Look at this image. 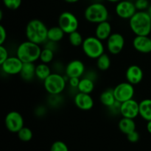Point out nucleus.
Returning <instances> with one entry per match:
<instances>
[{"instance_id":"1","label":"nucleus","mask_w":151,"mask_h":151,"mask_svg":"<svg viewBox=\"0 0 151 151\" xmlns=\"http://www.w3.org/2000/svg\"><path fill=\"white\" fill-rule=\"evenodd\" d=\"M48 29L47 25L39 19H32L27 24L25 35L28 41L37 44H44L48 41Z\"/></svg>"},{"instance_id":"2","label":"nucleus","mask_w":151,"mask_h":151,"mask_svg":"<svg viewBox=\"0 0 151 151\" xmlns=\"http://www.w3.org/2000/svg\"><path fill=\"white\" fill-rule=\"evenodd\" d=\"M129 27L135 35H150L151 19L147 11H137L129 19Z\"/></svg>"},{"instance_id":"3","label":"nucleus","mask_w":151,"mask_h":151,"mask_svg":"<svg viewBox=\"0 0 151 151\" xmlns=\"http://www.w3.org/2000/svg\"><path fill=\"white\" fill-rule=\"evenodd\" d=\"M41 50L39 44L27 40L18 46L16 56L23 63H35L39 60Z\"/></svg>"},{"instance_id":"4","label":"nucleus","mask_w":151,"mask_h":151,"mask_svg":"<svg viewBox=\"0 0 151 151\" xmlns=\"http://www.w3.org/2000/svg\"><path fill=\"white\" fill-rule=\"evenodd\" d=\"M109 17V10L105 4L100 1L91 3L84 10V18L91 24H97L100 22L108 21Z\"/></svg>"},{"instance_id":"5","label":"nucleus","mask_w":151,"mask_h":151,"mask_svg":"<svg viewBox=\"0 0 151 151\" xmlns=\"http://www.w3.org/2000/svg\"><path fill=\"white\" fill-rule=\"evenodd\" d=\"M69 78L66 75L63 76L58 72H52L51 75L43 81L44 89L50 95H59L65 90Z\"/></svg>"},{"instance_id":"6","label":"nucleus","mask_w":151,"mask_h":151,"mask_svg":"<svg viewBox=\"0 0 151 151\" xmlns=\"http://www.w3.org/2000/svg\"><path fill=\"white\" fill-rule=\"evenodd\" d=\"M81 47L83 53L88 58L97 60L100 55L105 53V47L103 41L96 36H88L84 38Z\"/></svg>"},{"instance_id":"7","label":"nucleus","mask_w":151,"mask_h":151,"mask_svg":"<svg viewBox=\"0 0 151 151\" xmlns=\"http://www.w3.org/2000/svg\"><path fill=\"white\" fill-rule=\"evenodd\" d=\"M58 26L64 31L66 34L78 30L79 27V21L78 17L74 13L69 11H64L59 16Z\"/></svg>"},{"instance_id":"8","label":"nucleus","mask_w":151,"mask_h":151,"mask_svg":"<svg viewBox=\"0 0 151 151\" xmlns=\"http://www.w3.org/2000/svg\"><path fill=\"white\" fill-rule=\"evenodd\" d=\"M114 94L116 101L123 103L127 100L134 98L135 94V88L133 84L129 82H122L117 84L113 88Z\"/></svg>"},{"instance_id":"9","label":"nucleus","mask_w":151,"mask_h":151,"mask_svg":"<svg viewBox=\"0 0 151 151\" xmlns=\"http://www.w3.org/2000/svg\"><path fill=\"white\" fill-rule=\"evenodd\" d=\"M6 128L11 133H18L24 126V120L22 115L16 111H11L4 118Z\"/></svg>"},{"instance_id":"10","label":"nucleus","mask_w":151,"mask_h":151,"mask_svg":"<svg viewBox=\"0 0 151 151\" xmlns=\"http://www.w3.org/2000/svg\"><path fill=\"white\" fill-rule=\"evenodd\" d=\"M125 40L123 35L119 32H112L106 40V48L110 54L116 55L119 54L125 47Z\"/></svg>"},{"instance_id":"11","label":"nucleus","mask_w":151,"mask_h":151,"mask_svg":"<svg viewBox=\"0 0 151 151\" xmlns=\"http://www.w3.org/2000/svg\"><path fill=\"white\" fill-rule=\"evenodd\" d=\"M137 11L134 2L130 0H121L116 3L115 7V13L116 16L125 20H129Z\"/></svg>"},{"instance_id":"12","label":"nucleus","mask_w":151,"mask_h":151,"mask_svg":"<svg viewBox=\"0 0 151 151\" xmlns=\"http://www.w3.org/2000/svg\"><path fill=\"white\" fill-rule=\"evenodd\" d=\"M23 62L17 56H10L1 65V71L7 75H19L22 71Z\"/></svg>"},{"instance_id":"13","label":"nucleus","mask_w":151,"mask_h":151,"mask_svg":"<svg viewBox=\"0 0 151 151\" xmlns=\"http://www.w3.org/2000/svg\"><path fill=\"white\" fill-rule=\"evenodd\" d=\"M120 114L122 117L136 119L139 116V103L134 98L121 103Z\"/></svg>"},{"instance_id":"14","label":"nucleus","mask_w":151,"mask_h":151,"mask_svg":"<svg viewBox=\"0 0 151 151\" xmlns=\"http://www.w3.org/2000/svg\"><path fill=\"white\" fill-rule=\"evenodd\" d=\"M86 67L83 62L81 60H72L66 64L65 67V75L68 78H81L85 74Z\"/></svg>"},{"instance_id":"15","label":"nucleus","mask_w":151,"mask_h":151,"mask_svg":"<svg viewBox=\"0 0 151 151\" xmlns=\"http://www.w3.org/2000/svg\"><path fill=\"white\" fill-rule=\"evenodd\" d=\"M74 103L78 109L82 111H89L94 107V99L90 94L78 91L74 97Z\"/></svg>"},{"instance_id":"16","label":"nucleus","mask_w":151,"mask_h":151,"mask_svg":"<svg viewBox=\"0 0 151 151\" xmlns=\"http://www.w3.org/2000/svg\"><path fill=\"white\" fill-rule=\"evenodd\" d=\"M132 45L138 52L142 54L151 52V38L149 35H136L133 39Z\"/></svg>"},{"instance_id":"17","label":"nucleus","mask_w":151,"mask_h":151,"mask_svg":"<svg viewBox=\"0 0 151 151\" xmlns=\"http://www.w3.org/2000/svg\"><path fill=\"white\" fill-rule=\"evenodd\" d=\"M144 72L142 69L138 65H131L128 66L125 72V78L128 82L133 85H137L142 81Z\"/></svg>"},{"instance_id":"18","label":"nucleus","mask_w":151,"mask_h":151,"mask_svg":"<svg viewBox=\"0 0 151 151\" xmlns=\"http://www.w3.org/2000/svg\"><path fill=\"white\" fill-rule=\"evenodd\" d=\"M94 34L97 38L101 41H106L112 34L111 24L108 21L100 22L96 26Z\"/></svg>"},{"instance_id":"19","label":"nucleus","mask_w":151,"mask_h":151,"mask_svg":"<svg viewBox=\"0 0 151 151\" xmlns=\"http://www.w3.org/2000/svg\"><path fill=\"white\" fill-rule=\"evenodd\" d=\"M35 67L36 65L34 63H24L20 77L25 81H31L35 77Z\"/></svg>"},{"instance_id":"20","label":"nucleus","mask_w":151,"mask_h":151,"mask_svg":"<svg viewBox=\"0 0 151 151\" xmlns=\"http://www.w3.org/2000/svg\"><path fill=\"white\" fill-rule=\"evenodd\" d=\"M118 128L122 134L128 135L130 133L136 131L137 125H136L134 119L122 117L118 123Z\"/></svg>"},{"instance_id":"21","label":"nucleus","mask_w":151,"mask_h":151,"mask_svg":"<svg viewBox=\"0 0 151 151\" xmlns=\"http://www.w3.org/2000/svg\"><path fill=\"white\" fill-rule=\"evenodd\" d=\"M139 116L147 122L151 120V99L146 98L139 102Z\"/></svg>"},{"instance_id":"22","label":"nucleus","mask_w":151,"mask_h":151,"mask_svg":"<svg viewBox=\"0 0 151 151\" xmlns=\"http://www.w3.org/2000/svg\"><path fill=\"white\" fill-rule=\"evenodd\" d=\"M65 32L60 27L53 26L48 29V34H47V38L48 41H52V42L58 43L61 41L65 35Z\"/></svg>"},{"instance_id":"23","label":"nucleus","mask_w":151,"mask_h":151,"mask_svg":"<svg viewBox=\"0 0 151 151\" xmlns=\"http://www.w3.org/2000/svg\"><path fill=\"white\" fill-rule=\"evenodd\" d=\"M94 80L91 79V78L86 76H84L83 78H81L79 85H78V91L91 94V93L94 91Z\"/></svg>"},{"instance_id":"24","label":"nucleus","mask_w":151,"mask_h":151,"mask_svg":"<svg viewBox=\"0 0 151 151\" xmlns=\"http://www.w3.org/2000/svg\"><path fill=\"white\" fill-rule=\"evenodd\" d=\"M100 101L102 105L108 109L114 106L116 100L115 99L113 89H107L103 91L100 95Z\"/></svg>"},{"instance_id":"25","label":"nucleus","mask_w":151,"mask_h":151,"mask_svg":"<svg viewBox=\"0 0 151 151\" xmlns=\"http://www.w3.org/2000/svg\"><path fill=\"white\" fill-rule=\"evenodd\" d=\"M52 74L51 69L47 63H41L36 65L35 67V77L38 80L44 81Z\"/></svg>"},{"instance_id":"26","label":"nucleus","mask_w":151,"mask_h":151,"mask_svg":"<svg viewBox=\"0 0 151 151\" xmlns=\"http://www.w3.org/2000/svg\"><path fill=\"white\" fill-rule=\"evenodd\" d=\"M111 61L109 55L103 54L97 59V67L100 71H107L110 68Z\"/></svg>"},{"instance_id":"27","label":"nucleus","mask_w":151,"mask_h":151,"mask_svg":"<svg viewBox=\"0 0 151 151\" xmlns=\"http://www.w3.org/2000/svg\"><path fill=\"white\" fill-rule=\"evenodd\" d=\"M84 38L83 37L82 34L78 30L75 32H71L69 34V44L74 47H81L83 43Z\"/></svg>"},{"instance_id":"28","label":"nucleus","mask_w":151,"mask_h":151,"mask_svg":"<svg viewBox=\"0 0 151 151\" xmlns=\"http://www.w3.org/2000/svg\"><path fill=\"white\" fill-rule=\"evenodd\" d=\"M54 55L55 52L53 51V50L44 47V48L42 49V50H41L39 60H41V63L49 64V63H50L53 60V59H54Z\"/></svg>"},{"instance_id":"29","label":"nucleus","mask_w":151,"mask_h":151,"mask_svg":"<svg viewBox=\"0 0 151 151\" xmlns=\"http://www.w3.org/2000/svg\"><path fill=\"white\" fill-rule=\"evenodd\" d=\"M18 137L22 142H29L32 138V132L30 128L24 126L17 133Z\"/></svg>"},{"instance_id":"30","label":"nucleus","mask_w":151,"mask_h":151,"mask_svg":"<svg viewBox=\"0 0 151 151\" xmlns=\"http://www.w3.org/2000/svg\"><path fill=\"white\" fill-rule=\"evenodd\" d=\"M4 5L11 10H17L22 4V0H2Z\"/></svg>"},{"instance_id":"31","label":"nucleus","mask_w":151,"mask_h":151,"mask_svg":"<svg viewBox=\"0 0 151 151\" xmlns=\"http://www.w3.org/2000/svg\"><path fill=\"white\" fill-rule=\"evenodd\" d=\"M50 151H69L67 145L62 141H56L52 145Z\"/></svg>"},{"instance_id":"32","label":"nucleus","mask_w":151,"mask_h":151,"mask_svg":"<svg viewBox=\"0 0 151 151\" xmlns=\"http://www.w3.org/2000/svg\"><path fill=\"white\" fill-rule=\"evenodd\" d=\"M134 4L137 11H145L150 6L148 0H136Z\"/></svg>"},{"instance_id":"33","label":"nucleus","mask_w":151,"mask_h":151,"mask_svg":"<svg viewBox=\"0 0 151 151\" xmlns=\"http://www.w3.org/2000/svg\"><path fill=\"white\" fill-rule=\"evenodd\" d=\"M9 56L8 50L4 45H0V64L5 61Z\"/></svg>"},{"instance_id":"34","label":"nucleus","mask_w":151,"mask_h":151,"mask_svg":"<svg viewBox=\"0 0 151 151\" xmlns=\"http://www.w3.org/2000/svg\"><path fill=\"white\" fill-rule=\"evenodd\" d=\"M139 134L137 131H133V132L130 133L129 134L127 135V139H128V140L132 143L137 142L139 141Z\"/></svg>"},{"instance_id":"35","label":"nucleus","mask_w":151,"mask_h":151,"mask_svg":"<svg viewBox=\"0 0 151 151\" xmlns=\"http://www.w3.org/2000/svg\"><path fill=\"white\" fill-rule=\"evenodd\" d=\"M0 33H1L0 45H3L7 40V30L3 25H0Z\"/></svg>"},{"instance_id":"36","label":"nucleus","mask_w":151,"mask_h":151,"mask_svg":"<svg viewBox=\"0 0 151 151\" xmlns=\"http://www.w3.org/2000/svg\"><path fill=\"white\" fill-rule=\"evenodd\" d=\"M80 80H81V78H69L68 83H69L71 88H78V85H79L80 83Z\"/></svg>"},{"instance_id":"37","label":"nucleus","mask_w":151,"mask_h":151,"mask_svg":"<svg viewBox=\"0 0 151 151\" xmlns=\"http://www.w3.org/2000/svg\"><path fill=\"white\" fill-rule=\"evenodd\" d=\"M146 128H147V131L151 134V120L147 121V125H146Z\"/></svg>"},{"instance_id":"38","label":"nucleus","mask_w":151,"mask_h":151,"mask_svg":"<svg viewBox=\"0 0 151 151\" xmlns=\"http://www.w3.org/2000/svg\"><path fill=\"white\" fill-rule=\"evenodd\" d=\"M66 3H69V4H75V3L78 2L80 0H64Z\"/></svg>"},{"instance_id":"39","label":"nucleus","mask_w":151,"mask_h":151,"mask_svg":"<svg viewBox=\"0 0 151 151\" xmlns=\"http://www.w3.org/2000/svg\"><path fill=\"white\" fill-rule=\"evenodd\" d=\"M147 13H148L149 16H150V19H151V5L149 6V7H148V9H147Z\"/></svg>"},{"instance_id":"40","label":"nucleus","mask_w":151,"mask_h":151,"mask_svg":"<svg viewBox=\"0 0 151 151\" xmlns=\"http://www.w3.org/2000/svg\"><path fill=\"white\" fill-rule=\"evenodd\" d=\"M108 1H109V2H111V3H117L119 2V1H120L121 0H107Z\"/></svg>"},{"instance_id":"41","label":"nucleus","mask_w":151,"mask_h":151,"mask_svg":"<svg viewBox=\"0 0 151 151\" xmlns=\"http://www.w3.org/2000/svg\"><path fill=\"white\" fill-rule=\"evenodd\" d=\"M3 17V13H2V10H0V20L2 19Z\"/></svg>"},{"instance_id":"42","label":"nucleus","mask_w":151,"mask_h":151,"mask_svg":"<svg viewBox=\"0 0 151 151\" xmlns=\"http://www.w3.org/2000/svg\"><path fill=\"white\" fill-rule=\"evenodd\" d=\"M102 1V0H96V1Z\"/></svg>"},{"instance_id":"43","label":"nucleus","mask_w":151,"mask_h":151,"mask_svg":"<svg viewBox=\"0 0 151 151\" xmlns=\"http://www.w3.org/2000/svg\"><path fill=\"white\" fill-rule=\"evenodd\" d=\"M150 37L151 38V33H150Z\"/></svg>"}]
</instances>
